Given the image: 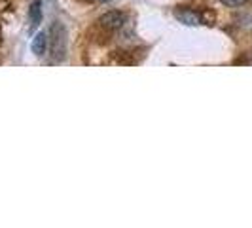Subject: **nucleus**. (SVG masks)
I'll return each instance as SVG.
<instances>
[{
  "label": "nucleus",
  "instance_id": "1",
  "mask_svg": "<svg viewBox=\"0 0 252 228\" xmlns=\"http://www.w3.org/2000/svg\"><path fill=\"white\" fill-rule=\"evenodd\" d=\"M50 37L53 61H63L64 53H66V31H64V27L61 23H53Z\"/></svg>",
  "mask_w": 252,
  "mask_h": 228
},
{
  "label": "nucleus",
  "instance_id": "6",
  "mask_svg": "<svg viewBox=\"0 0 252 228\" xmlns=\"http://www.w3.org/2000/svg\"><path fill=\"white\" fill-rule=\"evenodd\" d=\"M222 4H226V6H229V8H237V6H243L247 0H220Z\"/></svg>",
  "mask_w": 252,
  "mask_h": 228
},
{
  "label": "nucleus",
  "instance_id": "5",
  "mask_svg": "<svg viewBox=\"0 0 252 228\" xmlns=\"http://www.w3.org/2000/svg\"><path fill=\"white\" fill-rule=\"evenodd\" d=\"M29 15H31V23L32 27H36L42 21V4L40 2H32V6L29 8Z\"/></svg>",
  "mask_w": 252,
  "mask_h": 228
},
{
  "label": "nucleus",
  "instance_id": "2",
  "mask_svg": "<svg viewBox=\"0 0 252 228\" xmlns=\"http://www.w3.org/2000/svg\"><path fill=\"white\" fill-rule=\"evenodd\" d=\"M127 21V13L120 12V10H110V12L102 13L99 17V25L106 31H118L126 25Z\"/></svg>",
  "mask_w": 252,
  "mask_h": 228
},
{
  "label": "nucleus",
  "instance_id": "7",
  "mask_svg": "<svg viewBox=\"0 0 252 228\" xmlns=\"http://www.w3.org/2000/svg\"><path fill=\"white\" fill-rule=\"evenodd\" d=\"M97 2H110V0H97Z\"/></svg>",
  "mask_w": 252,
  "mask_h": 228
},
{
  "label": "nucleus",
  "instance_id": "4",
  "mask_svg": "<svg viewBox=\"0 0 252 228\" xmlns=\"http://www.w3.org/2000/svg\"><path fill=\"white\" fill-rule=\"evenodd\" d=\"M48 42H50V37H48V33H38L36 37L32 38V42H31V50H32V53L34 55H38V57H42L44 53H46V50H48Z\"/></svg>",
  "mask_w": 252,
  "mask_h": 228
},
{
  "label": "nucleus",
  "instance_id": "3",
  "mask_svg": "<svg viewBox=\"0 0 252 228\" xmlns=\"http://www.w3.org/2000/svg\"><path fill=\"white\" fill-rule=\"evenodd\" d=\"M175 17H177L180 23L188 27H195V25H201L205 23V15L197 10H191V8H178L175 10Z\"/></svg>",
  "mask_w": 252,
  "mask_h": 228
}]
</instances>
